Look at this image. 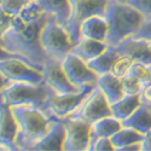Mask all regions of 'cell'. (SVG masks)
<instances>
[{
	"mask_svg": "<svg viewBox=\"0 0 151 151\" xmlns=\"http://www.w3.org/2000/svg\"><path fill=\"white\" fill-rule=\"evenodd\" d=\"M88 150H96V151H106V150H115V146L112 144L110 138H99V139L94 140L93 143H91Z\"/></svg>",
	"mask_w": 151,
	"mask_h": 151,
	"instance_id": "obj_30",
	"label": "cell"
},
{
	"mask_svg": "<svg viewBox=\"0 0 151 151\" xmlns=\"http://www.w3.org/2000/svg\"><path fill=\"white\" fill-rule=\"evenodd\" d=\"M109 46L110 45L106 41L92 39V37L87 36H80L79 41L75 44L71 52L88 63L93 58L98 57L100 53H103Z\"/></svg>",
	"mask_w": 151,
	"mask_h": 151,
	"instance_id": "obj_16",
	"label": "cell"
},
{
	"mask_svg": "<svg viewBox=\"0 0 151 151\" xmlns=\"http://www.w3.org/2000/svg\"><path fill=\"white\" fill-rule=\"evenodd\" d=\"M142 99L144 103L151 104V82L144 86V88L142 91Z\"/></svg>",
	"mask_w": 151,
	"mask_h": 151,
	"instance_id": "obj_32",
	"label": "cell"
},
{
	"mask_svg": "<svg viewBox=\"0 0 151 151\" xmlns=\"http://www.w3.org/2000/svg\"><path fill=\"white\" fill-rule=\"evenodd\" d=\"M0 73L10 81H23L32 83L44 82V68H40L26 58L1 50Z\"/></svg>",
	"mask_w": 151,
	"mask_h": 151,
	"instance_id": "obj_6",
	"label": "cell"
},
{
	"mask_svg": "<svg viewBox=\"0 0 151 151\" xmlns=\"http://www.w3.org/2000/svg\"><path fill=\"white\" fill-rule=\"evenodd\" d=\"M149 105H150V106H151V104H149Z\"/></svg>",
	"mask_w": 151,
	"mask_h": 151,
	"instance_id": "obj_37",
	"label": "cell"
},
{
	"mask_svg": "<svg viewBox=\"0 0 151 151\" xmlns=\"http://www.w3.org/2000/svg\"><path fill=\"white\" fill-rule=\"evenodd\" d=\"M44 81L50 88L57 93H74L82 90L69 80L62 62L50 58L44 65Z\"/></svg>",
	"mask_w": 151,
	"mask_h": 151,
	"instance_id": "obj_12",
	"label": "cell"
},
{
	"mask_svg": "<svg viewBox=\"0 0 151 151\" xmlns=\"http://www.w3.org/2000/svg\"><path fill=\"white\" fill-rule=\"evenodd\" d=\"M115 47L120 55L128 56L134 62L151 64V48L149 46V40L129 36L117 44Z\"/></svg>",
	"mask_w": 151,
	"mask_h": 151,
	"instance_id": "obj_14",
	"label": "cell"
},
{
	"mask_svg": "<svg viewBox=\"0 0 151 151\" xmlns=\"http://www.w3.org/2000/svg\"><path fill=\"white\" fill-rule=\"evenodd\" d=\"M133 59L129 58L128 56H124V55H120L117 57V59L115 60L114 65L111 68V74L116 75L119 78H122L124 75H127L132 68V64H133Z\"/></svg>",
	"mask_w": 151,
	"mask_h": 151,
	"instance_id": "obj_27",
	"label": "cell"
},
{
	"mask_svg": "<svg viewBox=\"0 0 151 151\" xmlns=\"http://www.w3.org/2000/svg\"><path fill=\"white\" fill-rule=\"evenodd\" d=\"M51 88L44 82L32 83L23 81H10L1 76V100L10 106L37 105L44 106Z\"/></svg>",
	"mask_w": 151,
	"mask_h": 151,
	"instance_id": "obj_4",
	"label": "cell"
},
{
	"mask_svg": "<svg viewBox=\"0 0 151 151\" xmlns=\"http://www.w3.org/2000/svg\"><path fill=\"white\" fill-rule=\"evenodd\" d=\"M30 3V0H0V11L15 17Z\"/></svg>",
	"mask_w": 151,
	"mask_h": 151,
	"instance_id": "obj_26",
	"label": "cell"
},
{
	"mask_svg": "<svg viewBox=\"0 0 151 151\" xmlns=\"http://www.w3.org/2000/svg\"><path fill=\"white\" fill-rule=\"evenodd\" d=\"M149 46H150V48H151V40H149Z\"/></svg>",
	"mask_w": 151,
	"mask_h": 151,
	"instance_id": "obj_35",
	"label": "cell"
},
{
	"mask_svg": "<svg viewBox=\"0 0 151 151\" xmlns=\"http://www.w3.org/2000/svg\"><path fill=\"white\" fill-rule=\"evenodd\" d=\"M116 1H120V3H128L129 0H116Z\"/></svg>",
	"mask_w": 151,
	"mask_h": 151,
	"instance_id": "obj_34",
	"label": "cell"
},
{
	"mask_svg": "<svg viewBox=\"0 0 151 151\" xmlns=\"http://www.w3.org/2000/svg\"><path fill=\"white\" fill-rule=\"evenodd\" d=\"M30 1H36V0H30Z\"/></svg>",
	"mask_w": 151,
	"mask_h": 151,
	"instance_id": "obj_36",
	"label": "cell"
},
{
	"mask_svg": "<svg viewBox=\"0 0 151 151\" xmlns=\"http://www.w3.org/2000/svg\"><path fill=\"white\" fill-rule=\"evenodd\" d=\"M124 127H131L142 133H146L151 129V106L147 103H142L133 114L122 121Z\"/></svg>",
	"mask_w": 151,
	"mask_h": 151,
	"instance_id": "obj_21",
	"label": "cell"
},
{
	"mask_svg": "<svg viewBox=\"0 0 151 151\" xmlns=\"http://www.w3.org/2000/svg\"><path fill=\"white\" fill-rule=\"evenodd\" d=\"M129 74L135 76L144 86L151 82V64L143 62H133Z\"/></svg>",
	"mask_w": 151,
	"mask_h": 151,
	"instance_id": "obj_25",
	"label": "cell"
},
{
	"mask_svg": "<svg viewBox=\"0 0 151 151\" xmlns=\"http://www.w3.org/2000/svg\"><path fill=\"white\" fill-rule=\"evenodd\" d=\"M17 132L18 126L12 109L6 102L1 100L0 103V147L1 150H19L18 145L16 144Z\"/></svg>",
	"mask_w": 151,
	"mask_h": 151,
	"instance_id": "obj_13",
	"label": "cell"
},
{
	"mask_svg": "<svg viewBox=\"0 0 151 151\" xmlns=\"http://www.w3.org/2000/svg\"><path fill=\"white\" fill-rule=\"evenodd\" d=\"M123 127L122 121L117 117L108 116L102 120H98L92 123L91 127V143L99 139V138H111L115 133H117ZM91 145V144H90Z\"/></svg>",
	"mask_w": 151,
	"mask_h": 151,
	"instance_id": "obj_19",
	"label": "cell"
},
{
	"mask_svg": "<svg viewBox=\"0 0 151 151\" xmlns=\"http://www.w3.org/2000/svg\"><path fill=\"white\" fill-rule=\"evenodd\" d=\"M40 42L47 58L58 62L64 60L75 46L67 27L51 15L41 30Z\"/></svg>",
	"mask_w": 151,
	"mask_h": 151,
	"instance_id": "obj_5",
	"label": "cell"
},
{
	"mask_svg": "<svg viewBox=\"0 0 151 151\" xmlns=\"http://www.w3.org/2000/svg\"><path fill=\"white\" fill-rule=\"evenodd\" d=\"M65 139L64 123L60 119L52 122L48 132L30 150H63Z\"/></svg>",
	"mask_w": 151,
	"mask_h": 151,
	"instance_id": "obj_15",
	"label": "cell"
},
{
	"mask_svg": "<svg viewBox=\"0 0 151 151\" xmlns=\"http://www.w3.org/2000/svg\"><path fill=\"white\" fill-rule=\"evenodd\" d=\"M70 116L85 120L90 123H94L98 120L112 116L111 104L109 103L104 92L100 90V87L96 86L92 92L83 100L81 106Z\"/></svg>",
	"mask_w": 151,
	"mask_h": 151,
	"instance_id": "obj_9",
	"label": "cell"
},
{
	"mask_svg": "<svg viewBox=\"0 0 151 151\" xmlns=\"http://www.w3.org/2000/svg\"><path fill=\"white\" fill-rule=\"evenodd\" d=\"M17 121L18 132L16 144L19 150H30L48 132L57 117L37 105H14L11 106Z\"/></svg>",
	"mask_w": 151,
	"mask_h": 151,
	"instance_id": "obj_2",
	"label": "cell"
},
{
	"mask_svg": "<svg viewBox=\"0 0 151 151\" xmlns=\"http://www.w3.org/2000/svg\"><path fill=\"white\" fill-rule=\"evenodd\" d=\"M70 15L67 23L73 41L76 44L80 39L81 24L94 15L105 16L110 0H69Z\"/></svg>",
	"mask_w": 151,
	"mask_h": 151,
	"instance_id": "obj_7",
	"label": "cell"
},
{
	"mask_svg": "<svg viewBox=\"0 0 151 151\" xmlns=\"http://www.w3.org/2000/svg\"><path fill=\"white\" fill-rule=\"evenodd\" d=\"M105 17L109 22L106 41L110 46H116L126 37L134 36L146 21L139 10L128 3H120L116 0H110Z\"/></svg>",
	"mask_w": 151,
	"mask_h": 151,
	"instance_id": "obj_3",
	"label": "cell"
},
{
	"mask_svg": "<svg viewBox=\"0 0 151 151\" xmlns=\"http://www.w3.org/2000/svg\"><path fill=\"white\" fill-rule=\"evenodd\" d=\"M142 103H143L142 93L124 94L116 103L111 104L112 115L117 117L119 120L123 121L127 117H129L133 112L142 105Z\"/></svg>",
	"mask_w": 151,
	"mask_h": 151,
	"instance_id": "obj_20",
	"label": "cell"
},
{
	"mask_svg": "<svg viewBox=\"0 0 151 151\" xmlns=\"http://www.w3.org/2000/svg\"><path fill=\"white\" fill-rule=\"evenodd\" d=\"M36 3L47 15L56 16L57 19L67 27L70 15L69 0H36Z\"/></svg>",
	"mask_w": 151,
	"mask_h": 151,
	"instance_id": "obj_22",
	"label": "cell"
},
{
	"mask_svg": "<svg viewBox=\"0 0 151 151\" xmlns=\"http://www.w3.org/2000/svg\"><path fill=\"white\" fill-rule=\"evenodd\" d=\"M121 82H122V88H123L124 94L142 93V91L144 88V85L129 73L121 78Z\"/></svg>",
	"mask_w": 151,
	"mask_h": 151,
	"instance_id": "obj_28",
	"label": "cell"
},
{
	"mask_svg": "<svg viewBox=\"0 0 151 151\" xmlns=\"http://www.w3.org/2000/svg\"><path fill=\"white\" fill-rule=\"evenodd\" d=\"M50 15L36 1H30L19 15L14 17L12 26L0 34L1 50L26 58L33 64L44 68L47 56L40 42L41 30Z\"/></svg>",
	"mask_w": 151,
	"mask_h": 151,
	"instance_id": "obj_1",
	"label": "cell"
},
{
	"mask_svg": "<svg viewBox=\"0 0 151 151\" xmlns=\"http://www.w3.org/2000/svg\"><path fill=\"white\" fill-rule=\"evenodd\" d=\"M62 65L64 68L69 80L79 88L97 85L99 75L90 68L87 62L81 59L75 53L70 52L62 62Z\"/></svg>",
	"mask_w": 151,
	"mask_h": 151,
	"instance_id": "obj_11",
	"label": "cell"
},
{
	"mask_svg": "<svg viewBox=\"0 0 151 151\" xmlns=\"http://www.w3.org/2000/svg\"><path fill=\"white\" fill-rule=\"evenodd\" d=\"M96 86H86L81 91L74 93H57L51 90L42 108H45L50 114H52L57 119H65L74 114L81 106L83 100L92 92Z\"/></svg>",
	"mask_w": 151,
	"mask_h": 151,
	"instance_id": "obj_8",
	"label": "cell"
},
{
	"mask_svg": "<svg viewBox=\"0 0 151 151\" xmlns=\"http://www.w3.org/2000/svg\"><path fill=\"white\" fill-rule=\"evenodd\" d=\"M134 37H138V39H145V40H151V18L146 19L144 22V24L142 26V28L139 29Z\"/></svg>",
	"mask_w": 151,
	"mask_h": 151,
	"instance_id": "obj_31",
	"label": "cell"
},
{
	"mask_svg": "<svg viewBox=\"0 0 151 151\" xmlns=\"http://www.w3.org/2000/svg\"><path fill=\"white\" fill-rule=\"evenodd\" d=\"M65 128V139L63 150L68 151H85L88 150L91 144V127L92 123L85 120L68 116L62 119Z\"/></svg>",
	"mask_w": 151,
	"mask_h": 151,
	"instance_id": "obj_10",
	"label": "cell"
},
{
	"mask_svg": "<svg viewBox=\"0 0 151 151\" xmlns=\"http://www.w3.org/2000/svg\"><path fill=\"white\" fill-rule=\"evenodd\" d=\"M144 133L137 131L134 128H131V127H123L112 135L110 139L112 142L115 146V150H119L121 151L123 147L128 146V145H132V144H135V143H142L144 140Z\"/></svg>",
	"mask_w": 151,
	"mask_h": 151,
	"instance_id": "obj_24",
	"label": "cell"
},
{
	"mask_svg": "<svg viewBox=\"0 0 151 151\" xmlns=\"http://www.w3.org/2000/svg\"><path fill=\"white\" fill-rule=\"evenodd\" d=\"M119 56H120V53L116 50V47L109 46L103 53H100L98 57L90 60L87 64H88L90 68L93 71H96L98 75H103V74L111 71V68L114 65V63Z\"/></svg>",
	"mask_w": 151,
	"mask_h": 151,
	"instance_id": "obj_23",
	"label": "cell"
},
{
	"mask_svg": "<svg viewBox=\"0 0 151 151\" xmlns=\"http://www.w3.org/2000/svg\"><path fill=\"white\" fill-rule=\"evenodd\" d=\"M142 151H151V129L144 135V140L142 142Z\"/></svg>",
	"mask_w": 151,
	"mask_h": 151,
	"instance_id": "obj_33",
	"label": "cell"
},
{
	"mask_svg": "<svg viewBox=\"0 0 151 151\" xmlns=\"http://www.w3.org/2000/svg\"><path fill=\"white\" fill-rule=\"evenodd\" d=\"M109 35V22L103 15H94L87 18L80 27V36L106 41ZM108 42V41H106Z\"/></svg>",
	"mask_w": 151,
	"mask_h": 151,
	"instance_id": "obj_17",
	"label": "cell"
},
{
	"mask_svg": "<svg viewBox=\"0 0 151 151\" xmlns=\"http://www.w3.org/2000/svg\"><path fill=\"white\" fill-rule=\"evenodd\" d=\"M97 86L100 87V90L104 92V94L106 96L110 104L116 103L117 100H120L124 96L121 78L116 76V75L111 74V73L99 75Z\"/></svg>",
	"mask_w": 151,
	"mask_h": 151,
	"instance_id": "obj_18",
	"label": "cell"
},
{
	"mask_svg": "<svg viewBox=\"0 0 151 151\" xmlns=\"http://www.w3.org/2000/svg\"><path fill=\"white\" fill-rule=\"evenodd\" d=\"M128 4L139 10L146 19L151 18V0H129Z\"/></svg>",
	"mask_w": 151,
	"mask_h": 151,
	"instance_id": "obj_29",
	"label": "cell"
}]
</instances>
